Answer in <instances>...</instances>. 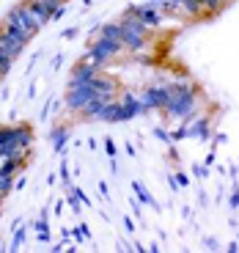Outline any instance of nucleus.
Listing matches in <instances>:
<instances>
[{
    "label": "nucleus",
    "mask_w": 239,
    "mask_h": 253,
    "mask_svg": "<svg viewBox=\"0 0 239 253\" xmlns=\"http://www.w3.org/2000/svg\"><path fill=\"white\" fill-rule=\"evenodd\" d=\"M61 182H63V190H66V193L75 187V182H72V171H69V163H66V160L61 163Z\"/></svg>",
    "instance_id": "nucleus-15"
},
{
    "label": "nucleus",
    "mask_w": 239,
    "mask_h": 253,
    "mask_svg": "<svg viewBox=\"0 0 239 253\" xmlns=\"http://www.w3.org/2000/svg\"><path fill=\"white\" fill-rule=\"evenodd\" d=\"M66 204H69V207H72V212H80V198H77V193H75V190H69V193H66Z\"/></svg>",
    "instance_id": "nucleus-19"
},
{
    "label": "nucleus",
    "mask_w": 239,
    "mask_h": 253,
    "mask_svg": "<svg viewBox=\"0 0 239 253\" xmlns=\"http://www.w3.org/2000/svg\"><path fill=\"white\" fill-rule=\"evenodd\" d=\"M91 85H94V91L102 96H116V91H119V83H116L113 77H105V75H96L94 80H91Z\"/></svg>",
    "instance_id": "nucleus-11"
},
{
    "label": "nucleus",
    "mask_w": 239,
    "mask_h": 253,
    "mask_svg": "<svg viewBox=\"0 0 239 253\" xmlns=\"http://www.w3.org/2000/svg\"><path fill=\"white\" fill-rule=\"evenodd\" d=\"M231 209H239V187H234V193H231Z\"/></svg>",
    "instance_id": "nucleus-28"
},
{
    "label": "nucleus",
    "mask_w": 239,
    "mask_h": 253,
    "mask_svg": "<svg viewBox=\"0 0 239 253\" xmlns=\"http://www.w3.org/2000/svg\"><path fill=\"white\" fill-rule=\"evenodd\" d=\"M173 182H176V187H187V176H184V173H176Z\"/></svg>",
    "instance_id": "nucleus-29"
},
{
    "label": "nucleus",
    "mask_w": 239,
    "mask_h": 253,
    "mask_svg": "<svg viewBox=\"0 0 239 253\" xmlns=\"http://www.w3.org/2000/svg\"><path fill=\"white\" fill-rule=\"evenodd\" d=\"M193 171H195V176H198V179L209 176V168H206V165H198V163H195V168H193Z\"/></svg>",
    "instance_id": "nucleus-25"
},
{
    "label": "nucleus",
    "mask_w": 239,
    "mask_h": 253,
    "mask_svg": "<svg viewBox=\"0 0 239 253\" xmlns=\"http://www.w3.org/2000/svg\"><path fill=\"white\" fill-rule=\"evenodd\" d=\"M121 44L132 52H140L149 47V28L138 17H121Z\"/></svg>",
    "instance_id": "nucleus-2"
},
{
    "label": "nucleus",
    "mask_w": 239,
    "mask_h": 253,
    "mask_svg": "<svg viewBox=\"0 0 239 253\" xmlns=\"http://www.w3.org/2000/svg\"><path fill=\"white\" fill-rule=\"evenodd\" d=\"M121 42H113V39H105V36H96L94 42L88 44V50L82 52V61L91 63L94 69H102L110 58H116L121 52Z\"/></svg>",
    "instance_id": "nucleus-3"
},
{
    "label": "nucleus",
    "mask_w": 239,
    "mask_h": 253,
    "mask_svg": "<svg viewBox=\"0 0 239 253\" xmlns=\"http://www.w3.org/2000/svg\"><path fill=\"white\" fill-rule=\"evenodd\" d=\"M82 3H85V8H88V6H91V0H82Z\"/></svg>",
    "instance_id": "nucleus-35"
},
{
    "label": "nucleus",
    "mask_w": 239,
    "mask_h": 253,
    "mask_svg": "<svg viewBox=\"0 0 239 253\" xmlns=\"http://www.w3.org/2000/svg\"><path fill=\"white\" fill-rule=\"evenodd\" d=\"M50 108H52V99H47V102H44V108H41V113H39V119H41V121H47V116H50Z\"/></svg>",
    "instance_id": "nucleus-26"
},
{
    "label": "nucleus",
    "mask_w": 239,
    "mask_h": 253,
    "mask_svg": "<svg viewBox=\"0 0 239 253\" xmlns=\"http://www.w3.org/2000/svg\"><path fill=\"white\" fill-rule=\"evenodd\" d=\"M77 31H80V28H66V31H61V39H66V42H72V39L77 36Z\"/></svg>",
    "instance_id": "nucleus-23"
},
{
    "label": "nucleus",
    "mask_w": 239,
    "mask_h": 253,
    "mask_svg": "<svg viewBox=\"0 0 239 253\" xmlns=\"http://www.w3.org/2000/svg\"><path fill=\"white\" fill-rule=\"evenodd\" d=\"M195 105H198V91L193 83H170L168 85V102H165V113L170 119H187L193 116Z\"/></svg>",
    "instance_id": "nucleus-1"
},
{
    "label": "nucleus",
    "mask_w": 239,
    "mask_h": 253,
    "mask_svg": "<svg viewBox=\"0 0 239 253\" xmlns=\"http://www.w3.org/2000/svg\"><path fill=\"white\" fill-rule=\"evenodd\" d=\"M176 3H179V0H176Z\"/></svg>",
    "instance_id": "nucleus-39"
},
{
    "label": "nucleus",
    "mask_w": 239,
    "mask_h": 253,
    "mask_svg": "<svg viewBox=\"0 0 239 253\" xmlns=\"http://www.w3.org/2000/svg\"><path fill=\"white\" fill-rule=\"evenodd\" d=\"M99 193H102V198H110V187H107V182H99Z\"/></svg>",
    "instance_id": "nucleus-32"
},
{
    "label": "nucleus",
    "mask_w": 239,
    "mask_h": 253,
    "mask_svg": "<svg viewBox=\"0 0 239 253\" xmlns=\"http://www.w3.org/2000/svg\"><path fill=\"white\" fill-rule=\"evenodd\" d=\"M187 121V135L195 140H206L209 135H212V124H209V119H184Z\"/></svg>",
    "instance_id": "nucleus-10"
},
{
    "label": "nucleus",
    "mask_w": 239,
    "mask_h": 253,
    "mask_svg": "<svg viewBox=\"0 0 239 253\" xmlns=\"http://www.w3.org/2000/svg\"><path fill=\"white\" fill-rule=\"evenodd\" d=\"M99 75V69H94L91 63H85V61H80L72 69V75H69V83H66V88H77V85H88L94 77Z\"/></svg>",
    "instance_id": "nucleus-7"
},
{
    "label": "nucleus",
    "mask_w": 239,
    "mask_h": 253,
    "mask_svg": "<svg viewBox=\"0 0 239 253\" xmlns=\"http://www.w3.org/2000/svg\"><path fill=\"white\" fill-rule=\"evenodd\" d=\"M226 0H203V8H212V11H220V6Z\"/></svg>",
    "instance_id": "nucleus-22"
},
{
    "label": "nucleus",
    "mask_w": 239,
    "mask_h": 253,
    "mask_svg": "<svg viewBox=\"0 0 239 253\" xmlns=\"http://www.w3.org/2000/svg\"><path fill=\"white\" fill-rule=\"evenodd\" d=\"M55 3H69V0H55Z\"/></svg>",
    "instance_id": "nucleus-36"
},
{
    "label": "nucleus",
    "mask_w": 239,
    "mask_h": 253,
    "mask_svg": "<svg viewBox=\"0 0 239 253\" xmlns=\"http://www.w3.org/2000/svg\"><path fill=\"white\" fill-rule=\"evenodd\" d=\"M96 96V91H94V85H77V88H66V108L69 110H75V113H80L85 105H88L91 99Z\"/></svg>",
    "instance_id": "nucleus-4"
},
{
    "label": "nucleus",
    "mask_w": 239,
    "mask_h": 253,
    "mask_svg": "<svg viewBox=\"0 0 239 253\" xmlns=\"http://www.w3.org/2000/svg\"><path fill=\"white\" fill-rule=\"evenodd\" d=\"M72 190H75V193H77V198H80V204H85V207H91V198L85 196V193H82V190L77 187V184H75V187H72Z\"/></svg>",
    "instance_id": "nucleus-24"
},
{
    "label": "nucleus",
    "mask_w": 239,
    "mask_h": 253,
    "mask_svg": "<svg viewBox=\"0 0 239 253\" xmlns=\"http://www.w3.org/2000/svg\"><path fill=\"white\" fill-rule=\"evenodd\" d=\"M0 217H3V209H0Z\"/></svg>",
    "instance_id": "nucleus-37"
},
{
    "label": "nucleus",
    "mask_w": 239,
    "mask_h": 253,
    "mask_svg": "<svg viewBox=\"0 0 239 253\" xmlns=\"http://www.w3.org/2000/svg\"><path fill=\"white\" fill-rule=\"evenodd\" d=\"M50 140H52V149H55L58 154L66 152V140H69V129L66 126H55L50 132Z\"/></svg>",
    "instance_id": "nucleus-12"
},
{
    "label": "nucleus",
    "mask_w": 239,
    "mask_h": 253,
    "mask_svg": "<svg viewBox=\"0 0 239 253\" xmlns=\"http://www.w3.org/2000/svg\"><path fill=\"white\" fill-rule=\"evenodd\" d=\"M105 152H107V157H110V160L116 157V143H113V138H105Z\"/></svg>",
    "instance_id": "nucleus-21"
},
{
    "label": "nucleus",
    "mask_w": 239,
    "mask_h": 253,
    "mask_svg": "<svg viewBox=\"0 0 239 253\" xmlns=\"http://www.w3.org/2000/svg\"><path fill=\"white\" fill-rule=\"evenodd\" d=\"M124 228H126V234H132V231H135V223H132V217H129V215L124 217Z\"/></svg>",
    "instance_id": "nucleus-30"
},
{
    "label": "nucleus",
    "mask_w": 239,
    "mask_h": 253,
    "mask_svg": "<svg viewBox=\"0 0 239 253\" xmlns=\"http://www.w3.org/2000/svg\"><path fill=\"white\" fill-rule=\"evenodd\" d=\"M154 135H157L162 143H168V146L173 143V140H170V132H168V129H162V126H154Z\"/></svg>",
    "instance_id": "nucleus-20"
},
{
    "label": "nucleus",
    "mask_w": 239,
    "mask_h": 253,
    "mask_svg": "<svg viewBox=\"0 0 239 253\" xmlns=\"http://www.w3.org/2000/svg\"><path fill=\"white\" fill-rule=\"evenodd\" d=\"M203 245H206V248H217V240H212V237H206V240H203Z\"/></svg>",
    "instance_id": "nucleus-34"
},
{
    "label": "nucleus",
    "mask_w": 239,
    "mask_h": 253,
    "mask_svg": "<svg viewBox=\"0 0 239 253\" xmlns=\"http://www.w3.org/2000/svg\"><path fill=\"white\" fill-rule=\"evenodd\" d=\"M6 25H17V28H22V31L28 33V36H36V25H33V19L28 17V11H25V6L19 3V6H14V8H8V14H6Z\"/></svg>",
    "instance_id": "nucleus-5"
},
{
    "label": "nucleus",
    "mask_w": 239,
    "mask_h": 253,
    "mask_svg": "<svg viewBox=\"0 0 239 253\" xmlns=\"http://www.w3.org/2000/svg\"><path fill=\"white\" fill-rule=\"evenodd\" d=\"M138 19L143 22L146 28H157L159 22H162V11L157 8V3H140Z\"/></svg>",
    "instance_id": "nucleus-9"
},
{
    "label": "nucleus",
    "mask_w": 239,
    "mask_h": 253,
    "mask_svg": "<svg viewBox=\"0 0 239 253\" xmlns=\"http://www.w3.org/2000/svg\"><path fill=\"white\" fill-rule=\"evenodd\" d=\"M132 190H135V196H138L140 204H154V198L149 196V190H146L140 182H132Z\"/></svg>",
    "instance_id": "nucleus-16"
},
{
    "label": "nucleus",
    "mask_w": 239,
    "mask_h": 253,
    "mask_svg": "<svg viewBox=\"0 0 239 253\" xmlns=\"http://www.w3.org/2000/svg\"><path fill=\"white\" fill-rule=\"evenodd\" d=\"M72 237H75L77 242H82V240H91V234H88V226H85V223H80V226H77L75 231H72Z\"/></svg>",
    "instance_id": "nucleus-17"
},
{
    "label": "nucleus",
    "mask_w": 239,
    "mask_h": 253,
    "mask_svg": "<svg viewBox=\"0 0 239 253\" xmlns=\"http://www.w3.org/2000/svg\"><path fill=\"white\" fill-rule=\"evenodd\" d=\"M61 63H63V55H55V58H52V72L61 69Z\"/></svg>",
    "instance_id": "nucleus-33"
},
{
    "label": "nucleus",
    "mask_w": 239,
    "mask_h": 253,
    "mask_svg": "<svg viewBox=\"0 0 239 253\" xmlns=\"http://www.w3.org/2000/svg\"><path fill=\"white\" fill-rule=\"evenodd\" d=\"M11 63H14V61H11V58H8V55H6V52L0 50V75H3V77H6V75H8V72H11Z\"/></svg>",
    "instance_id": "nucleus-18"
},
{
    "label": "nucleus",
    "mask_w": 239,
    "mask_h": 253,
    "mask_svg": "<svg viewBox=\"0 0 239 253\" xmlns=\"http://www.w3.org/2000/svg\"><path fill=\"white\" fill-rule=\"evenodd\" d=\"M119 102H121V108H124V113H126V121H132V119H138V116L149 113L146 105L140 102V96L132 94V91H124V94L119 96Z\"/></svg>",
    "instance_id": "nucleus-8"
},
{
    "label": "nucleus",
    "mask_w": 239,
    "mask_h": 253,
    "mask_svg": "<svg viewBox=\"0 0 239 253\" xmlns=\"http://www.w3.org/2000/svg\"><path fill=\"white\" fill-rule=\"evenodd\" d=\"M99 36L113 39V42H121V25L119 22H105V25H99Z\"/></svg>",
    "instance_id": "nucleus-13"
},
{
    "label": "nucleus",
    "mask_w": 239,
    "mask_h": 253,
    "mask_svg": "<svg viewBox=\"0 0 239 253\" xmlns=\"http://www.w3.org/2000/svg\"><path fill=\"white\" fill-rule=\"evenodd\" d=\"M140 102L146 105V110H162L168 102V85H151L140 94Z\"/></svg>",
    "instance_id": "nucleus-6"
},
{
    "label": "nucleus",
    "mask_w": 239,
    "mask_h": 253,
    "mask_svg": "<svg viewBox=\"0 0 239 253\" xmlns=\"http://www.w3.org/2000/svg\"><path fill=\"white\" fill-rule=\"evenodd\" d=\"M0 83H3V75H0Z\"/></svg>",
    "instance_id": "nucleus-38"
},
{
    "label": "nucleus",
    "mask_w": 239,
    "mask_h": 253,
    "mask_svg": "<svg viewBox=\"0 0 239 253\" xmlns=\"http://www.w3.org/2000/svg\"><path fill=\"white\" fill-rule=\"evenodd\" d=\"M25 184H28L25 176H17V179H14V187H17V190H25Z\"/></svg>",
    "instance_id": "nucleus-31"
},
{
    "label": "nucleus",
    "mask_w": 239,
    "mask_h": 253,
    "mask_svg": "<svg viewBox=\"0 0 239 253\" xmlns=\"http://www.w3.org/2000/svg\"><path fill=\"white\" fill-rule=\"evenodd\" d=\"M66 11H69V8H66V3H61V6L52 11V19H63V14H66Z\"/></svg>",
    "instance_id": "nucleus-27"
},
{
    "label": "nucleus",
    "mask_w": 239,
    "mask_h": 253,
    "mask_svg": "<svg viewBox=\"0 0 239 253\" xmlns=\"http://www.w3.org/2000/svg\"><path fill=\"white\" fill-rule=\"evenodd\" d=\"M22 242H25V226H22V223H17V226H14V237H11L8 251H19V248H22Z\"/></svg>",
    "instance_id": "nucleus-14"
}]
</instances>
